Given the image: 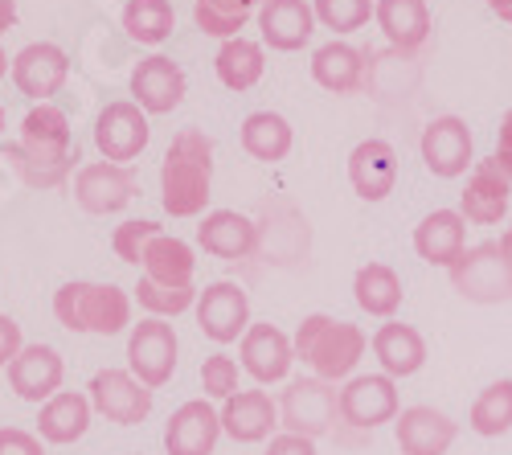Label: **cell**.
Wrapping results in <instances>:
<instances>
[{"label":"cell","instance_id":"cell-30","mask_svg":"<svg viewBox=\"0 0 512 455\" xmlns=\"http://www.w3.org/2000/svg\"><path fill=\"white\" fill-rule=\"evenodd\" d=\"M312 78L332 95H353L365 82V54L349 41H328L312 54Z\"/></svg>","mask_w":512,"mask_h":455},{"label":"cell","instance_id":"cell-35","mask_svg":"<svg viewBox=\"0 0 512 455\" xmlns=\"http://www.w3.org/2000/svg\"><path fill=\"white\" fill-rule=\"evenodd\" d=\"M123 29L132 41H140V46H160V41H168L177 29L173 0H127Z\"/></svg>","mask_w":512,"mask_h":455},{"label":"cell","instance_id":"cell-9","mask_svg":"<svg viewBox=\"0 0 512 455\" xmlns=\"http://www.w3.org/2000/svg\"><path fill=\"white\" fill-rule=\"evenodd\" d=\"M402 415L398 382L386 374H357L340 386V423L353 431H377Z\"/></svg>","mask_w":512,"mask_h":455},{"label":"cell","instance_id":"cell-22","mask_svg":"<svg viewBox=\"0 0 512 455\" xmlns=\"http://www.w3.org/2000/svg\"><path fill=\"white\" fill-rule=\"evenodd\" d=\"M197 246L213 259L238 263V259L254 255V246H259V226L238 210H209L197 226Z\"/></svg>","mask_w":512,"mask_h":455},{"label":"cell","instance_id":"cell-10","mask_svg":"<svg viewBox=\"0 0 512 455\" xmlns=\"http://www.w3.org/2000/svg\"><path fill=\"white\" fill-rule=\"evenodd\" d=\"M87 398L95 406V415H103L107 423H119V427H140L156 406V390H148L140 378L127 374V369H99L87 386Z\"/></svg>","mask_w":512,"mask_h":455},{"label":"cell","instance_id":"cell-39","mask_svg":"<svg viewBox=\"0 0 512 455\" xmlns=\"http://www.w3.org/2000/svg\"><path fill=\"white\" fill-rule=\"evenodd\" d=\"M201 390L209 402H226L238 394V361L230 353H213L201 361Z\"/></svg>","mask_w":512,"mask_h":455},{"label":"cell","instance_id":"cell-40","mask_svg":"<svg viewBox=\"0 0 512 455\" xmlns=\"http://www.w3.org/2000/svg\"><path fill=\"white\" fill-rule=\"evenodd\" d=\"M156 234H164L156 222H148V218H132V222L115 226V234H111V251H115L123 263L140 267V259H144V251H148V242H152Z\"/></svg>","mask_w":512,"mask_h":455},{"label":"cell","instance_id":"cell-42","mask_svg":"<svg viewBox=\"0 0 512 455\" xmlns=\"http://www.w3.org/2000/svg\"><path fill=\"white\" fill-rule=\"evenodd\" d=\"M25 349V337H21V324L13 316L0 312V369H9L13 357Z\"/></svg>","mask_w":512,"mask_h":455},{"label":"cell","instance_id":"cell-15","mask_svg":"<svg viewBox=\"0 0 512 455\" xmlns=\"http://www.w3.org/2000/svg\"><path fill=\"white\" fill-rule=\"evenodd\" d=\"M66 78H70V58L54 41H29L13 58V82L33 103H50L66 87Z\"/></svg>","mask_w":512,"mask_h":455},{"label":"cell","instance_id":"cell-46","mask_svg":"<svg viewBox=\"0 0 512 455\" xmlns=\"http://www.w3.org/2000/svg\"><path fill=\"white\" fill-rule=\"evenodd\" d=\"M492 9H496V17H500V21H508V25H512V0H492Z\"/></svg>","mask_w":512,"mask_h":455},{"label":"cell","instance_id":"cell-7","mask_svg":"<svg viewBox=\"0 0 512 455\" xmlns=\"http://www.w3.org/2000/svg\"><path fill=\"white\" fill-rule=\"evenodd\" d=\"M177 333L160 316H144L127 328V374L140 378L148 390H160L177 374Z\"/></svg>","mask_w":512,"mask_h":455},{"label":"cell","instance_id":"cell-4","mask_svg":"<svg viewBox=\"0 0 512 455\" xmlns=\"http://www.w3.org/2000/svg\"><path fill=\"white\" fill-rule=\"evenodd\" d=\"M54 316L62 328H70V333L115 337L123 328H132V296L115 283L74 279L54 292Z\"/></svg>","mask_w":512,"mask_h":455},{"label":"cell","instance_id":"cell-5","mask_svg":"<svg viewBox=\"0 0 512 455\" xmlns=\"http://www.w3.org/2000/svg\"><path fill=\"white\" fill-rule=\"evenodd\" d=\"M455 292L472 304H504L512 300V251L504 242L467 246L463 259L447 271Z\"/></svg>","mask_w":512,"mask_h":455},{"label":"cell","instance_id":"cell-50","mask_svg":"<svg viewBox=\"0 0 512 455\" xmlns=\"http://www.w3.org/2000/svg\"><path fill=\"white\" fill-rule=\"evenodd\" d=\"M488 5H492V0H488Z\"/></svg>","mask_w":512,"mask_h":455},{"label":"cell","instance_id":"cell-48","mask_svg":"<svg viewBox=\"0 0 512 455\" xmlns=\"http://www.w3.org/2000/svg\"><path fill=\"white\" fill-rule=\"evenodd\" d=\"M504 246H508V251H512V222H508V230H504V238H500Z\"/></svg>","mask_w":512,"mask_h":455},{"label":"cell","instance_id":"cell-44","mask_svg":"<svg viewBox=\"0 0 512 455\" xmlns=\"http://www.w3.org/2000/svg\"><path fill=\"white\" fill-rule=\"evenodd\" d=\"M496 152L512 160V111H508V115L500 119V144H496Z\"/></svg>","mask_w":512,"mask_h":455},{"label":"cell","instance_id":"cell-13","mask_svg":"<svg viewBox=\"0 0 512 455\" xmlns=\"http://www.w3.org/2000/svg\"><path fill=\"white\" fill-rule=\"evenodd\" d=\"M132 197H136V173L127 164L95 160V164H82L74 177V201L87 214H99V218L119 214L132 205Z\"/></svg>","mask_w":512,"mask_h":455},{"label":"cell","instance_id":"cell-36","mask_svg":"<svg viewBox=\"0 0 512 455\" xmlns=\"http://www.w3.org/2000/svg\"><path fill=\"white\" fill-rule=\"evenodd\" d=\"M467 427L484 439H500L512 431V378L492 382L476 394L472 410H467Z\"/></svg>","mask_w":512,"mask_h":455},{"label":"cell","instance_id":"cell-34","mask_svg":"<svg viewBox=\"0 0 512 455\" xmlns=\"http://www.w3.org/2000/svg\"><path fill=\"white\" fill-rule=\"evenodd\" d=\"M259 9H263V0H197V5H193V21L209 37L234 41V37H242V29H246L250 17H259Z\"/></svg>","mask_w":512,"mask_h":455},{"label":"cell","instance_id":"cell-26","mask_svg":"<svg viewBox=\"0 0 512 455\" xmlns=\"http://www.w3.org/2000/svg\"><path fill=\"white\" fill-rule=\"evenodd\" d=\"M373 357L381 365V374L402 382V378H414L418 369L426 365V341L414 324H402V320H386L373 333Z\"/></svg>","mask_w":512,"mask_h":455},{"label":"cell","instance_id":"cell-3","mask_svg":"<svg viewBox=\"0 0 512 455\" xmlns=\"http://www.w3.org/2000/svg\"><path fill=\"white\" fill-rule=\"evenodd\" d=\"M291 345H295V361H304L316 378H324V382H349L357 361L369 349V337H365L361 324L332 320L324 312H312V316L300 320Z\"/></svg>","mask_w":512,"mask_h":455},{"label":"cell","instance_id":"cell-23","mask_svg":"<svg viewBox=\"0 0 512 455\" xmlns=\"http://www.w3.org/2000/svg\"><path fill=\"white\" fill-rule=\"evenodd\" d=\"M349 181L361 201H386L398 185V152L390 140H361L349 152Z\"/></svg>","mask_w":512,"mask_h":455},{"label":"cell","instance_id":"cell-27","mask_svg":"<svg viewBox=\"0 0 512 455\" xmlns=\"http://www.w3.org/2000/svg\"><path fill=\"white\" fill-rule=\"evenodd\" d=\"M91 419H95L91 398L78 390H62L37 410V435L54 447H70L91 431Z\"/></svg>","mask_w":512,"mask_h":455},{"label":"cell","instance_id":"cell-11","mask_svg":"<svg viewBox=\"0 0 512 455\" xmlns=\"http://www.w3.org/2000/svg\"><path fill=\"white\" fill-rule=\"evenodd\" d=\"M152 140L148 128V111L132 99H115L99 111L95 119V148L103 152V160L111 164H132Z\"/></svg>","mask_w":512,"mask_h":455},{"label":"cell","instance_id":"cell-45","mask_svg":"<svg viewBox=\"0 0 512 455\" xmlns=\"http://www.w3.org/2000/svg\"><path fill=\"white\" fill-rule=\"evenodd\" d=\"M17 25V5L13 0H0V33H9Z\"/></svg>","mask_w":512,"mask_h":455},{"label":"cell","instance_id":"cell-29","mask_svg":"<svg viewBox=\"0 0 512 455\" xmlns=\"http://www.w3.org/2000/svg\"><path fill=\"white\" fill-rule=\"evenodd\" d=\"M353 300L361 312L377 316V320H394V312L402 308L406 292H402V275L390 263H365L353 275Z\"/></svg>","mask_w":512,"mask_h":455},{"label":"cell","instance_id":"cell-18","mask_svg":"<svg viewBox=\"0 0 512 455\" xmlns=\"http://www.w3.org/2000/svg\"><path fill=\"white\" fill-rule=\"evenodd\" d=\"M66 361L54 345H25L9 365V390L25 402L46 406L54 394H62Z\"/></svg>","mask_w":512,"mask_h":455},{"label":"cell","instance_id":"cell-43","mask_svg":"<svg viewBox=\"0 0 512 455\" xmlns=\"http://www.w3.org/2000/svg\"><path fill=\"white\" fill-rule=\"evenodd\" d=\"M263 455H320V451H316V439H304V435L283 431V435H275V439L267 443Z\"/></svg>","mask_w":512,"mask_h":455},{"label":"cell","instance_id":"cell-19","mask_svg":"<svg viewBox=\"0 0 512 455\" xmlns=\"http://www.w3.org/2000/svg\"><path fill=\"white\" fill-rule=\"evenodd\" d=\"M394 439L402 455H447L459 439V423L435 406H406L394 419Z\"/></svg>","mask_w":512,"mask_h":455},{"label":"cell","instance_id":"cell-37","mask_svg":"<svg viewBox=\"0 0 512 455\" xmlns=\"http://www.w3.org/2000/svg\"><path fill=\"white\" fill-rule=\"evenodd\" d=\"M197 287H164V283H152V279H140L136 283V300L148 316H160V320H173L189 308H197Z\"/></svg>","mask_w":512,"mask_h":455},{"label":"cell","instance_id":"cell-8","mask_svg":"<svg viewBox=\"0 0 512 455\" xmlns=\"http://www.w3.org/2000/svg\"><path fill=\"white\" fill-rule=\"evenodd\" d=\"M508 201H512V160L492 152L467 177L459 193V214L472 226H500L508 214Z\"/></svg>","mask_w":512,"mask_h":455},{"label":"cell","instance_id":"cell-14","mask_svg":"<svg viewBox=\"0 0 512 455\" xmlns=\"http://www.w3.org/2000/svg\"><path fill=\"white\" fill-rule=\"evenodd\" d=\"M422 164L431 177L455 181L472 169V132L459 115H439L422 128Z\"/></svg>","mask_w":512,"mask_h":455},{"label":"cell","instance_id":"cell-25","mask_svg":"<svg viewBox=\"0 0 512 455\" xmlns=\"http://www.w3.org/2000/svg\"><path fill=\"white\" fill-rule=\"evenodd\" d=\"M414 251L431 267H455L467 251V218L459 210H435L414 226Z\"/></svg>","mask_w":512,"mask_h":455},{"label":"cell","instance_id":"cell-20","mask_svg":"<svg viewBox=\"0 0 512 455\" xmlns=\"http://www.w3.org/2000/svg\"><path fill=\"white\" fill-rule=\"evenodd\" d=\"M279 427V402L267 390H238L222 402V435L234 443H263L275 439Z\"/></svg>","mask_w":512,"mask_h":455},{"label":"cell","instance_id":"cell-6","mask_svg":"<svg viewBox=\"0 0 512 455\" xmlns=\"http://www.w3.org/2000/svg\"><path fill=\"white\" fill-rule=\"evenodd\" d=\"M340 419V390L324 378H291L279 398V427L304 439H320Z\"/></svg>","mask_w":512,"mask_h":455},{"label":"cell","instance_id":"cell-33","mask_svg":"<svg viewBox=\"0 0 512 455\" xmlns=\"http://www.w3.org/2000/svg\"><path fill=\"white\" fill-rule=\"evenodd\" d=\"M213 66H218L222 87H230V91H250L254 82L263 78V70H267V54H263L259 41L234 37V41H222V50H218V58H213Z\"/></svg>","mask_w":512,"mask_h":455},{"label":"cell","instance_id":"cell-24","mask_svg":"<svg viewBox=\"0 0 512 455\" xmlns=\"http://www.w3.org/2000/svg\"><path fill=\"white\" fill-rule=\"evenodd\" d=\"M259 29L271 50L295 54V50H304L316 33V9L308 0H263Z\"/></svg>","mask_w":512,"mask_h":455},{"label":"cell","instance_id":"cell-38","mask_svg":"<svg viewBox=\"0 0 512 455\" xmlns=\"http://www.w3.org/2000/svg\"><path fill=\"white\" fill-rule=\"evenodd\" d=\"M312 9H316V21L328 25L332 33H357L377 13L373 0H316Z\"/></svg>","mask_w":512,"mask_h":455},{"label":"cell","instance_id":"cell-28","mask_svg":"<svg viewBox=\"0 0 512 455\" xmlns=\"http://www.w3.org/2000/svg\"><path fill=\"white\" fill-rule=\"evenodd\" d=\"M377 25L386 33L390 46H398L402 54H414L426 46L431 37V9L426 0H377Z\"/></svg>","mask_w":512,"mask_h":455},{"label":"cell","instance_id":"cell-12","mask_svg":"<svg viewBox=\"0 0 512 455\" xmlns=\"http://www.w3.org/2000/svg\"><path fill=\"white\" fill-rule=\"evenodd\" d=\"M197 328L213 345H234L250 328V300L238 283L218 279L197 296Z\"/></svg>","mask_w":512,"mask_h":455},{"label":"cell","instance_id":"cell-1","mask_svg":"<svg viewBox=\"0 0 512 455\" xmlns=\"http://www.w3.org/2000/svg\"><path fill=\"white\" fill-rule=\"evenodd\" d=\"M9 156L17 160V169L29 185H41V189L62 185L78 160L66 111L54 103H33L29 115L21 119V144L9 148Z\"/></svg>","mask_w":512,"mask_h":455},{"label":"cell","instance_id":"cell-31","mask_svg":"<svg viewBox=\"0 0 512 455\" xmlns=\"http://www.w3.org/2000/svg\"><path fill=\"white\" fill-rule=\"evenodd\" d=\"M144 267V279L152 283H164V287H193V271H197V259H193V246L173 238V234H156L148 242V251L140 259Z\"/></svg>","mask_w":512,"mask_h":455},{"label":"cell","instance_id":"cell-41","mask_svg":"<svg viewBox=\"0 0 512 455\" xmlns=\"http://www.w3.org/2000/svg\"><path fill=\"white\" fill-rule=\"evenodd\" d=\"M0 455H46V439L25 427H0Z\"/></svg>","mask_w":512,"mask_h":455},{"label":"cell","instance_id":"cell-17","mask_svg":"<svg viewBox=\"0 0 512 455\" xmlns=\"http://www.w3.org/2000/svg\"><path fill=\"white\" fill-rule=\"evenodd\" d=\"M238 357L242 369L259 382V386H275L291 378V365H295V345L283 328L275 324H250L246 337L238 341Z\"/></svg>","mask_w":512,"mask_h":455},{"label":"cell","instance_id":"cell-32","mask_svg":"<svg viewBox=\"0 0 512 455\" xmlns=\"http://www.w3.org/2000/svg\"><path fill=\"white\" fill-rule=\"evenodd\" d=\"M291 144H295V132L279 111H254L242 119V152L250 160L279 164V160H287Z\"/></svg>","mask_w":512,"mask_h":455},{"label":"cell","instance_id":"cell-47","mask_svg":"<svg viewBox=\"0 0 512 455\" xmlns=\"http://www.w3.org/2000/svg\"><path fill=\"white\" fill-rule=\"evenodd\" d=\"M13 70V62H9V54H5V46H0V78H5Z\"/></svg>","mask_w":512,"mask_h":455},{"label":"cell","instance_id":"cell-21","mask_svg":"<svg viewBox=\"0 0 512 455\" xmlns=\"http://www.w3.org/2000/svg\"><path fill=\"white\" fill-rule=\"evenodd\" d=\"M181 99H185V70L173 58L152 54L132 70V103H140L148 115L177 111Z\"/></svg>","mask_w":512,"mask_h":455},{"label":"cell","instance_id":"cell-49","mask_svg":"<svg viewBox=\"0 0 512 455\" xmlns=\"http://www.w3.org/2000/svg\"><path fill=\"white\" fill-rule=\"evenodd\" d=\"M0 132H5V107H0Z\"/></svg>","mask_w":512,"mask_h":455},{"label":"cell","instance_id":"cell-16","mask_svg":"<svg viewBox=\"0 0 512 455\" xmlns=\"http://www.w3.org/2000/svg\"><path fill=\"white\" fill-rule=\"evenodd\" d=\"M222 439V410L209 398L181 402L164 427V451L168 455H213Z\"/></svg>","mask_w":512,"mask_h":455},{"label":"cell","instance_id":"cell-2","mask_svg":"<svg viewBox=\"0 0 512 455\" xmlns=\"http://www.w3.org/2000/svg\"><path fill=\"white\" fill-rule=\"evenodd\" d=\"M213 185V140L201 128L173 136L160 164V205L173 218H201Z\"/></svg>","mask_w":512,"mask_h":455}]
</instances>
